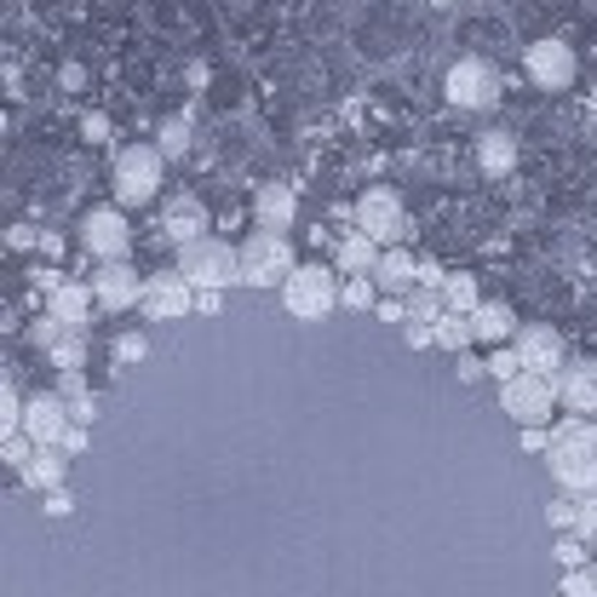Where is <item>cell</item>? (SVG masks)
I'll return each instance as SVG.
<instances>
[{
    "instance_id": "6da1fadb",
    "label": "cell",
    "mask_w": 597,
    "mask_h": 597,
    "mask_svg": "<svg viewBox=\"0 0 597 597\" xmlns=\"http://www.w3.org/2000/svg\"><path fill=\"white\" fill-rule=\"evenodd\" d=\"M551 483L563 494H597V420H581V414H563L551 425Z\"/></svg>"
},
{
    "instance_id": "7a4b0ae2",
    "label": "cell",
    "mask_w": 597,
    "mask_h": 597,
    "mask_svg": "<svg viewBox=\"0 0 597 597\" xmlns=\"http://www.w3.org/2000/svg\"><path fill=\"white\" fill-rule=\"evenodd\" d=\"M340 288H345V276H340V270L298 265L288 282H282V310L293 316V322H322V316L340 310Z\"/></svg>"
},
{
    "instance_id": "3957f363",
    "label": "cell",
    "mask_w": 597,
    "mask_h": 597,
    "mask_svg": "<svg viewBox=\"0 0 597 597\" xmlns=\"http://www.w3.org/2000/svg\"><path fill=\"white\" fill-rule=\"evenodd\" d=\"M178 270L195 293H225L230 282H242V247L218 242V236H202V242L178 247Z\"/></svg>"
},
{
    "instance_id": "277c9868",
    "label": "cell",
    "mask_w": 597,
    "mask_h": 597,
    "mask_svg": "<svg viewBox=\"0 0 597 597\" xmlns=\"http://www.w3.org/2000/svg\"><path fill=\"white\" fill-rule=\"evenodd\" d=\"M162 162H167V155L155 150V144H127V150H115V162H110L115 202H122V207L155 202V190H162Z\"/></svg>"
},
{
    "instance_id": "5b68a950",
    "label": "cell",
    "mask_w": 597,
    "mask_h": 597,
    "mask_svg": "<svg viewBox=\"0 0 597 597\" xmlns=\"http://www.w3.org/2000/svg\"><path fill=\"white\" fill-rule=\"evenodd\" d=\"M563 408L551 373H517L511 385H500V414L517 425H551V414Z\"/></svg>"
},
{
    "instance_id": "8992f818",
    "label": "cell",
    "mask_w": 597,
    "mask_h": 597,
    "mask_svg": "<svg viewBox=\"0 0 597 597\" xmlns=\"http://www.w3.org/2000/svg\"><path fill=\"white\" fill-rule=\"evenodd\" d=\"M298 265H293V247L282 230H253L242 242V288H276L288 282Z\"/></svg>"
},
{
    "instance_id": "52a82bcc",
    "label": "cell",
    "mask_w": 597,
    "mask_h": 597,
    "mask_svg": "<svg viewBox=\"0 0 597 597\" xmlns=\"http://www.w3.org/2000/svg\"><path fill=\"white\" fill-rule=\"evenodd\" d=\"M356 230L373 236L380 247H403V236H408V207H403V195H396L391 185H373L356 195Z\"/></svg>"
},
{
    "instance_id": "ba28073f",
    "label": "cell",
    "mask_w": 597,
    "mask_h": 597,
    "mask_svg": "<svg viewBox=\"0 0 597 597\" xmlns=\"http://www.w3.org/2000/svg\"><path fill=\"white\" fill-rule=\"evenodd\" d=\"M443 92H448V104H460V110H494L506 81H500V69H494L488 58H460V64L448 69Z\"/></svg>"
},
{
    "instance_id": "9c48e42d",
    "label": "cell",
    "mask_w": 597,
    "mask_h": 597,
    "mask_svg": "<svg viewBox=\"0 0 597 597\" xmlns=\"http://www.w3.org/2000/svg\"><path fill=\"white\" fill-rule=\"evenodd\" d=\"M81 247L98 258V265H122V258L132 253V225L122 207H92L81 218Z\"/></svg>"
},
{
    "instance_id": "30bf717a",
    "label": "cell",
    "mask_w": 597,
    "mask_h": 597,
    "mask_svg": "<svg viewBox=\"0 0 597 597\" xmlns=\"http://www.w3.org/2000/svg\"><path fill=\"white\" fill-rule=\"evenodd\" d=\"M523 69H529V81L541 87V92H569L574 75H581V58H574L569 41L546 35V41H534V47L523 52Z\"/></svg>"
},
{
    "instance_id": "8fae6325",
    "label": "cell",
    "mask_w": 597,
    "mask_h": 597,
    "mask_svg": "<svg viewBox=\"0 0 597 597\" xmlns=\"http://www.w3.org/2000/svg\"><path fill=\"white\" fill-rule=\"evenodd\" d=\"M195 310V288L185 282V270H155L144 282V316L150 322H185Z\"/></svg>"
},
{
    "instance_id": "7c38bea8",
    "label": "cell",
    "mask_w": 597,
    "mask_h": 597,
    "mask_svg": "<svg viewBox=\"0 0 597 597\" xmlns=\"http://www.w3.org/2000/svg\"><path fill=\"white\" fill-rule=\"evenodd\" d=\"M511 345H517V356H523V368H529V373H551V380H557V373L569 368L563 333H557L551 322H523Z\"/></svg>"
},
{
    "instance_id": "4fadbf2b",
    "label": "cell",
    "mask_w": 597,
    "mask_h": 597,
    "mask_svg": "<svg viewBox=\"0 0 597 597\" xmlns=\"http://www.w3.org/2000/svg\"><path fill=\"white\" fill-rule=\"evenodd\" d=\"M69 403L58 391H41V396H29L24 403V436L35 448H52V443H64V431H69Z\"/></svg>"
},
{
    "instance_id": "5bb4252c",
    "label": "cell",
    "mask_w": 597,
    "mask_h": 597,
    "mask_svg": "<svg viewBox=\"0 0 597 597\" xmlns=\"http://www.w3.org/2000/svg\"><path fill=\"white\" fill-rule=\"evenodd\" d=\"M144 282H150V276H138L122 258V265H104L92 276V293H98V305H104V310H132V305H144Z\"/></svg>"
},
{
    "instance_id": "9a60e30c",
    "label": "cell",
    "mask_w": 597,
    "mask_h": 597,
    "mask_svg": "<svg viewBox=\"0 0 597 597\" xmlns=\"http://www.w3.org/2000/svg\"><path fill=\"white\" fill-rule=\"evenodd\" d=\"M557 396H563L569 414L597 420V356H586V363H569L563 373H557Z\"/></svg>"
},
{
    "instance_id": "2e32d148",
    "label": "cell",
    "mask_w": 597,
    "mask_h": 597,
    "mask_svg": "<svg viewBox=\"0 0 597 597\" xmlns=\"http://www.w3.org/2000/svg\"><path fill=\"white\" fill-rule=\"evenodd\" d=\"M380 242H373V236H363V230H345L340 236V247H333V270L340 276H373L380 270Z\"/></svg>"
},
{
    "instance_id": "e0dca14e",
    "label": "cell",
    "mask_w": 597,
    "mask_h": 597,
    "mask_svg": "<svg viewBox=\"0 0 597 597\" xmlns=\"http://www.w3.org/2000/svg\"><path fill=\"white\" fill-rule=\"evenodd\" d=\"M293 213H298L293 185H258V190H253V218H258V230H288Z\"/></svg>"
},
{
    "instance_id": "ac0fdd59",
    "label": "cell",
    "mask_w": 597,
    "mask_h": 597,
    "mask_svg": "<svg viewBox=\"0 0 597 597\" xmlns=\"http://www.w3.org/2000/svg\"><path fill=\"white\" fill-rule=\"evenodd\" d=\"M517 328H523V322H517V310L506 305V298H483V305L471 310V333H477L483 345H506V340H517Z\"/></svg>"
},
{
    "instance_id": "d6986e66",
    "label": "cell",
    "mask_w": 597,
    "mask_h": 597,
    "mask_svg": "<svg viewBox=\"0 0 597 597\" xmlns=\"http://www.w3.org/2000/svg\"><path fill=\"white\" fill-rule=\"evenodd\" d=\"M178 247H190V242H202L207 236V207L195 202V195H173V207H167V225H162Z\"/></svg>"
},
{
    "instance_id": "ffe728a7",
    "label": "cell",
    "mask_w": 597,
    "mask_h": 597,
    "mask_svg": "<svg viewBox=\"0 0 597 597\" xmlns=\"http://www.w3.org/2000/svg\"><path fill=\"white\" fill-rule=\"evenodd\" d=\"M373 282H380L385 293H414V288H420V265H414V253L408 247H385L380 253V270H373Z\"/></svg>"
},
{
    "instance_id": "44dd1931",
    "label": "cell",
    "mask_w": 597,
    "mask_h": 597,
    "mask_svg": "<svg viewBox=\"0 0 597 597\" xmlns=\"http://www.w3.org/2000/svg\"><path fill=\"white\" fill-rule=\"evenodd\" d=\"M64 477H69V454L64 448H35V460H29V471L17 477L24 488H41V494H52V488H64Z\"/></svg>"
},
{
    "instance_id": "7402d4cb",
    "label": "cell",
    "mask_w": 597,
    "mask_h": 597,
    "mask_svg": "<svg viewBox=\"0 0 597 597\" xmlns=\"http://www.w3.org/2000/svg\"><path fill=\"white\" fill-rule=\"evenodd\" d=\"M92 282H64L58 293H47V310L58 316V322H69V328H87V316H92Z\"/></svg>"
},
{
    "instance_id": "603a6c76",
    "label": "cell",
    "mask_w": 597,
    "mask_h": 597,
    "mask_svg": "<svg viewBox=\"0 0 597 597\" xmlns=\"http://www.w3.org/2000/svg\"><path fill=\"white\" fill-rule=\"evenodd\" d=\"M477 167H483L488 178H506V173L517 167V138L500 132V127L483 132V138H477Z\"/></svg>"
},
{
    "instance_id": "cb8c5ba5",
    "label": "cell",
    "mask_w": 597,
    "mask_h": 597,
    "mask_svg": "<svg viewBox=\"0 0 597 597\" xmlns=\"http://www.w3.org/2000/svg\"><path fill=\"white\" fill-rule=\"evenodd\" d=\"M87 351H92V345H87V328H64V340H58L47 356H52L58 373H81V368H87Z\"/></svg>"
},
{
    "instance_id": "d4e9b609",
    "label": "cell",
    "mask_w": 597,
    "mask_h": 597,
    "mask_svg": "<svg viewBox=\"0 0 597 597\" xmlns=\"http://www.w3.org/2000/svg\"><path fill=\"white\" fill-rule=\"evenodd\" d=\"M403 305H408V322H431V328H436V322L448 316V298L436 293V288H414Z\"/></svg>"
},
{
    "instance_id": "484cf974",
    "label": "cell",
    "mask_w": 597,
    "mask_h": 597,
    "mask_svg": "<svg viewBox=\"0 0 597 597\" xmlns=\"http://www.w3.org/2000/svg\"><path fill=\"white\" fill-rule=\"evenodd\" d=\"M443 298H448V310L454 316H471L477 305H483V288H477V276H448V288H443Z\"/></svg>"
},
{
    "instance_id": "4316f807",
    "label": "cell",
    "mask_w": 597,
    "mask_h": 597,
    "mask_svg": "<svg viewBox=\"0 0 597 597\" xmlns=\"http://www.w3.org/2000/svg\"><path fill=\"white\" fill-rule=\"evenodd\" d=\"M477 340V333H471V316H443V322H436V345H443L448 356H466V345Z\"/></svg>"
},
{
    "instance_id": "83f0119b",
    "label": "cell",
    "mask_w": 597,
    "mask_h": 597,
    "mask_svg": "<svg viewBox=\"0 0 597 597\" xmlns=\"http://www.w3.org/2000/svg\"><path fill=\"white\" fill-rule=\"evenodd\" d=\"M155 138H162L155 150H162L167 162H178V155L190 150V122H185V115H167V122H162V132H155Z\"/></svg>"
},
{
    "instance_id": "f1b7e54d",
    "label": "cell",
    "mask_w": 597,
    "mask_h": 597,
    "mask_svg": "<svg viewBox=\"0 0 597 597\" xmlns=\"http://www.w3.org/2000/svg\"><path fill=\"white\" fill-rule=\"evenodd\" d=\"M373 288H380L373 276H345L340 305H345V310H373V305H380V298H373Z\"/></svg>"
},
{
    "instance_id": "f546056e",
    "label": "cell",
    "mask_w": 597,
    "mask_h": 597,
    "mask_svg": "<svg viewBox=\"0 0 597 597\" xmlns=\"http://www.w3.org/2000/svg\"><path fill=\"white\" fill-rule=\"evenodd\" d=\"M24 403H29V396H17V385H12V380L0 385V431H7V436L24 431Z\"/></svg>"
},
{
    "instance_id": "4dcf8cb0",
    "label": "cell",
    "mask_w": 597,
    "mask_h": 597,
    "mask_svg": "<svg viewBox=\"0 0 597 597\" xmlns=\"http://www.w3.org/2000/svg\"><path fill=\"white\" fill-rule=\"evenodd\" d=\"M574 517H581V494H557V500L546 506V523L557 534H574Z\"/></svg>"
},
{
    "instance_id": "1f68e13d",
    "label": "cell",
    "mask_w": 597,
    "mask_h": 597,
    "mask_svg": "<svg viewBox=\"0 0 597 597\" xmlns=\"http://www.w3.org/2000/svg\"><path fill=\"white\" fill-rule=\"evenodd\" d=\"M488 373H494L500 385H511L517 373H529V368H523V356H517V345H500V351L488 356Z\"/></svg>"
},
{
    "instance_id": "d6a6232c",
    "label": "cell",
    "mask_w": 597,
    "mask_h": 597,
    "mask_svg": "<svg viewBox=\"0 0 597 597\" xmlns=\"http://www.w3.org/2000/svg\"><path fill=\"white\" fill-rule=\"evenodd\" d=\"M563 597H597V563L586 569H563V586H557Z\"/></svg>"
},
{
    "instance_id": "836d02e7",
    "label": "cell",
    "mask_w": 597,
    "mask_h": 597,
    "mask_svg": "<svg viewBox=\"0 0 597 597\" xmlns=\"http://www.w3.org/2000/svg\"><path fill=\"white\" fill-rule=\"evenodd\" d=\"M0 460H7L17 477H24V471H29V460H35V443H29L24 431H17V436H7V443H0Z\"/></svg>"
},
{
    "instance_id": "e575fe53",
    "label": "cell",
    "mask_w": 597,
    "mask_h": 597,
    "mask_svg": "<svg viewBox=\"0 0 597 597\" xmlns=\"http://www.w3.org/2000/svg\"><path fill=\"white\" fill-rule=\"evenodd\" d=\"M144 356H150V340H144V333H122V340H115V363H144Z\"/></svg>"
},
{
    "instance_id": "d590c367",
    "label": "cell",
    "mask_w": 597,
    "mask_h": 597,
    "mask_svg": "<svg viewBox=\"0 0 597 597\" xmlns=\"http://www.w3.org/2000/svg\"><path fill=\"white\" fill-rule=\"evenodd\" d=\"M551 551H557V563H563V569H586V541H581V534H563Z\"/></svg>"
},
{
    "instance_id": "8d00e7d4",
    "label": "cell",
    "mask_w": 597,
    "mask_h": 597,
    "mask_svg": "<svg viewBox=\"0 0 597 597\" xmlns=\"http://www.w3.org/2000/svg\"><path fill=\"white\" fill-rule=\"evenodd\" d=\"M574 534L597 541V494H581V517H574Z\"/></svg>"
},
{
    "instance_id": "74e56055",
    "label": "cell",
    "mask_w": 597,
    "mask_h": 597,
    "mask_svg": "<svg viewBox=\"0 0 597 597\" xmlns=\"http://www.w3.org/2000/svg\"><path fill=\"white\" fill-rule=\"evenodd\" d=\"M69 420L92 431V420H98V396H92V391H87V396H69Z\"/></svg>"
},
{
    "instance_id": "f35d334b",
    "label": "cell",
    "mask_w": 597,
    "mask_h": 597,
    "mask_svg": "<svg viewBox=\"0 0 597 597\" xmlns=\"http://www.w3.org/2000/svg\"><path fill=\"white\" fill-rule=\"evenodd\" d=\"M81 132L92 138V144H110V115H104V110H87V115H81Z\"/></svg>"
},
{
    "instance_id": "ab89813d",
    "label": "cell",
    "mask_w": 597,
    "mask_h": 597,
    "mask_svg": "<svg viewBox=\"0 0 597 597\" xmlns=\"http://www.w3.org/2000/svg\"><path fill=\"white\" fill-rule=\"evenodd\" d=\"M551 448V425H523V454H546Z\"/></svg>"
},
{
    "instance_id": "60d3db41",
    "label": "cell",
    "mask_w": 597,
    "mask_h": 597,
    "mask_svg": "<svg viewBox=\"0 0 597 597\" xmlns=\"http://www.w3.org/2000/svg\"><path fill=\"white\" fill-rule=\"evenodd\" d=\"M420 288H436V293L448 288V270L436 265V258H420Z\"/></svg>"
},
{
    "instance_id": "b9f144b4",
    "label": "cell",
    "mask_w": 597,
    "mask_h": 597,
    "mask_svg": "<svg viewBox=\"0 0 597 597\" xmlns=\"http://www.w3.org/2000/svg\"><path fill=\"white\" fill-rule=\"evenodd\" d=\"M87 443H92V431H87V425H69V431H64V443H58V448H64L69 460H75V454H87Z\"/></svg>"
},
{
    "instance_id": "7bdbcfd3",
    "label": "cell",
    "mask_w": 597,
    "mask_h": 597,
    "mask_svg": "<svg viewBox=\"0 0 597 597\" xmlns=\"http://www.w3.org/2000/svg\"><path fill=\"white\" fill-rule=\"evenodd\" d=\"M41 511H47V517H69V511H75V494H69V488H52Z\"/></svg>"
},
{
    "instance_id": "ee69618b",
    "label": "cell",
    "mask_w": 597,
    "mask_h": 597,
    "mask_svg": "<svg viewBox=\"0 0 597 597\" xmlns=\"http://www.w3.org/2000/svg\"><path fill=\"white\" fill-rule=\"evenodd\" d=\"M373 316H380V322H408V305H403V298H380Z\"/></svg>"
},
{
    "instance_id": "f6af8a7d",
    "label": "cell",
    "mask_w": 597,
    "mask_h": 597,
    "mask_svg": "<svg viewBox=\"0 0 597 597\" xmlns=\"http://www.w3.org/2000/svg\"><path fill=\"white\" fill-rule=\"evenodd\" d=\"M454 363H460V385H477L488 373V363H477V356H454Z\"/></svg>"
},
{
    "instance_id": "bcb514c9",
    "label": "cell",
    "mask_w": 597,
    "mask_h": 597,
    "mask_svg": "<svg viewBox=\"0 0 597 597\" xmlns=\"http://www.w3.org/2000/svg\"><path fill=\"white\" fill-rule=\"evenodd\" d=\"M58 396H64V403H69V396H87V380H81V373H58Z\"/></svg>"
},
{
    "instance_id": "7dc6e473",
    "label": "cell",
    "mask_w": 597,
    "mask_h": 597,
    "mask_svg": "<svg viewBox=\"0 0 597 597\" xmlns=\"http://www.w3.org/2000/svg\"><path fill=\"white\" fill-rule=\"evenodd\" d=\"M7 242H12V247H35V242H41V230H29V225H12V236H7Z\"/></svg>"
},
{
    "instance_id": "c3c4849f",
    "label": "cell",
    "mask_w": 597,
    "mask_h": 597,
    "mask_svg": "<svg viewBox=\"0 0 597 597\" xmlns=\"http://www.w3.org/2000/svg\"><path fill=\"white\" fill-rule=\"evenodd\" d=\"M195 310H202V316H218V310H225V293H195Z\"/></svg>"
},
{
    "instance_id": "681fc988",
    "label": "cell",
    "mask_w": 597,
    "mask_h": 597,
    "mask_svg": "<svg viewBox=\"0 0 597 597\" xmlns=\"http://www.w3.org/2000/svg\"><path fill=\"white\" fill-rule=\"evenodd\" d=\"M58 81H64V87L75 92V87H81V81H87V69H81V64H64V69H58Z\"/></svg>"
},
{
    "instance_id": "f907efd6",
    "label": "cell",
    "mask_w": 597,
    "mask_h": 597,
    "mask_svg": "<svg viewBox=\"0 0 597 597\" xmlns=\"http://www.w3.org/2000/svg\"><path fill=\"white\" fill-rule=\"evenodd\" d=\"M425 7H436V12H454V7H460V0H425Z\"/></svg>"
},
{
    "instance_id": "816d5d0a",
    "label": "cell",
    "mask_w": 597,
    "mask_h": 597,
    "mask_svg": "<svg viewBox=\"0 0 597 597\" xmlns=\"http://www.w3.org/2000/svg\"><path fill=\"white\" fill-rule=\"evenodd\" d=\"M592 122H597V98H592Z\"/></svg>"
},
{
    "instance_id": "f5cc1de1",
    "label": "cell",
    "mask_w": 597,
    "mask_h": 597,
    "mask_svg": "<svg viewBox=\"0 0 597 597\" xmlns=\"http://www.w3.org/2000/svg\"><path fill=\"white\" fill-rule=\"evenodd\" d=\"M551 597H563V592H551Z\"/></svg>"
},
{
    "instance_id": "db71d44e",
    "label": "cell",
    "mask_w": 597,
    "mask_h": 597,
    "mask_svg": "<svg viewBox=\"0 0 597 597\" xmlns=\"http://www.w3.org/2000/svg\"><path fill=\"white\" fill-rule=\"evenodd\" d=\"M592 546H597V541H592Z\"/></svg>"
}]
</instances>
